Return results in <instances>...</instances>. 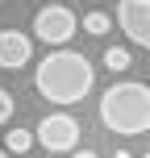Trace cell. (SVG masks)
<instances>
[{
    "instance_id": "cell-3",
    "label": "cell",
    "mask_w": 150,
    "mask_h": 158,
    "mask_svg": "<svg viewBox=\"0 0 150 158\" xmlns=\"http://www.w3.org/2000/svg\"><path fill=\"white\" fill-rule=\"evenodd\" d=\"M75 29H79V17L67 4H46V8H38V17H33V38L46 42V46H58V50L75 38Z\"/></svg>"
},
{
    "instance_id": "cell-9",
    "label": "cell",
    "mask_w": 150,
    "mask_h": 158,
    "mask_svg": "<svg viewBox=\"0 0 150 158\" xmlns=\"http://www.w3.org/2000/svg\"><path fill=\"white\" fill-rule=\"evenodd\" d=\"M129 63H134V54H129L125 46H109L104 50V67H109V71H129Z\"/></svg>"
},
{
    "instance_id": "cell-4",
    "label": "cell",
    "mask_w": 150,
    "mask_h": 158,
    "mask_svg": "<svg viewBox=\"0 0 150 158\" xmlns=\"http://www.w3.org/2000/svg\"><path fill=\"white\" fill-rule=\"evenodd\" d=\"M33 142H42L50 154H71L79 142V121L71 112H46L33 129Z\"/></svg>"
},
{
    "instance_id": "cell-13",
    "label": "cell",
    "mask_w": 150,
    "mask_h": 158,
    "mask_svg": "<svg viewBox=\"0 0 150 158\" xmlns=\"http://www.w3.org/2000/svg\"><path fill=\"white\" fill-rule=\"evenodd\" d=\"M142 158H150V150H146V154H142Z\"/></svg>"
},
{
    "instance_id": "cell-11",
    "label": "cell",
    "mask_w": 150,
    "mask_h": 158,
    "mask_svg": "<svg viewBox=\"0 0 150 158\" xmlns=\"http://www.w3.org/2000/svg\"><path fill=\"white\" fill-rule=\"evenodd\" d=\"M71 158H100L96 150H71Z\"/></svg>"
},
{
    "instance_id": "cell-7",
    "label": "cell",
    "mask_w": 150,
    "mask_h": 158,
    "mask_svg": "<svg viewBox=\"0 0 150 158\" xmlns=\"http://www.w3.org/2000/svg\"><path fill=\"white\" fill-rule=\"evenodd\" d=\"M29 146H33L29 129H8L4 133V154H29Z\"/></svg>"
},
{
    "instance_id": "cell-12",
    "label": "cell",
    "mask_w": 150,
    "mask_h": 158,
    "mask_svg": "<svg viewBox=\"0 0 150 158\" xmlns=\"http://www.w3.org/2000/svg\"><path fill=\"white\" fill-rule=\"evenodd\" d=\"M0 158H8V154H4V150H0Z\"/></svg>"
},
{
    "instance_id": "cell-10",
    "label": "cell",
    "mask_w": 150,
    "mask_h": 158,
    "mask_svg": "<svg viewBox=\"0 0 150 158\" xmlns=\"http://www.w3.org/2000/svg\"><path fill=\"white\" fill-rule=\"evenodd\" d=\"M13 108H17V104H13V96H8L4 87H0V125H8V117H13Z\"/></svg>"
},
{
    "instance_id": "cell-1",
    "label": "cell",
    "mask_w": 150,
    "mask_h": 158,
    "mask_svg": "<svg viewBox=\"0 0 150 158\" xmlns=\"http://www.w3.org/2000/svg\"><path fill=\"white\" fill-rule=\"evenodd\" d=\"M96 83V71L79 50H50L33 71V87L50 104H79Z\"/></svg>"
},
{
    "instance_id": "cell-5",
    "label": "cell",
    "mask_w": 150,
    "mask_h": 158,
    "mask_svg": "<svg viewBox=\"0 0 150 158\" xmlns=\"http://www.w3.org/2000/svg\"><path fill=\"white\" fill-rule=\"evenodd\" d=\"M117 29L134 46L150 50V0H117Z\"/></svg>"
},
{
    "instance_id": "cell-6",
    "label": "cell",
    "mask_w": 150,
    "mask_h": 158,
    "mask_svg": "<svg viewBox=\"0 0 150 158\" xmlns=\"http://www.w3.org/2000/svg\"><path fill=\"white\" fill-rule=\"evenodd\" d=\"M33 58V38L21 29H0V67L4 71H17Z\"/></svg>"
},
{
    "instance_id": "cell-8",
    "label": "cell",
    "mask_w": 150,
    "mask_h": 158,
    "mask_svg": "<svg viewBox=\"0 0 150 158\" xmlns=\"http://www.w3.org/2000/svg\"><path fill=\"white\" fill-rule=\"evenodd\" d=\"M109 29H113V17H109V13H84V33H92V38H104Z\"/></svg>"
},
{
    "instance_id": "cell-2",
    "label": "cell",
    "mask_w": 150,
    "mask_h": 158,
    "mask_svg": "<svg viewBox=\"0 0 150 158\" xmlns=\"http://www.w3.org/2000/svg\"><path fill=\"white\" fill-rule=\"evenodd\" d=\"M100 125L117 137H138L150 129V87L138 79H117L100 92Z\"/></svg>"
}]
</instances>
